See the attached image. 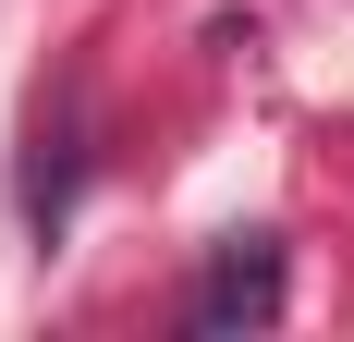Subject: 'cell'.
I'll list each match as a JSON object with an SVG mask.
<instances>
[{
	"label": "cell",
	"mask_w": 354,
	"mask_h": 342,
	"mask_svg": "<svg viewBox=\"0 0 354 342\" xmlns=\"http://www.w3.org/2000/svg\"><path fill=\"white\" fill-rule=\"evenodd\" d=\"M196 330H269V318H281V244L269 233H232L208 257V281H196Z\"/></svg>",
	"instance_id": "obj_1"
}]
</instances>
